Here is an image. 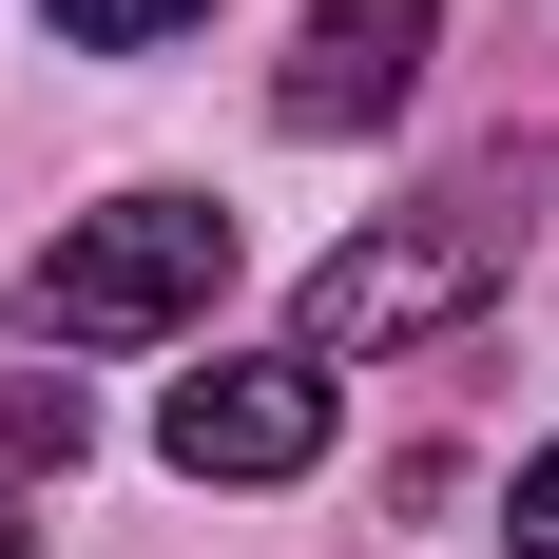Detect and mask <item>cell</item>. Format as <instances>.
<instances>
[{
	"label": "cell",
	"mask_w": 559,
	"mask_h": 559,
	"mask_svg": "<svg viewBox=\"0 0 559 559\" xmlns=\"http://www.w3.org/2000/svg\"><path fill=\"white\" fill-rule=\"evenodd\" d=\"M521 213H540V174H444L425 213H386V231H347L329 271L289 289V347L309 367H386V347H425V329H483L502 309V271H521Z\"/></svg>",
	"instance_id": "obj_1"
},
{
	"label": "cell",
	"mask_w": 559,
	"mask_h": 559,
	"mask_svg": "<svg viewBox=\"0 0 559 559\" xmlns=\"http://www.w3.org/2000/svg\"><path fill=\"white\" fill-rule=\"evenodd\" d=\"M213 289H231V213H213V193H97V213L39 231L20 329H39V347H174Z\"/></svg>",
	"instance_id": "obj_2"
},
{
	"label": "cell",
	"mask_w": 559,
	"mask_h": 559,
	"mask_svg": "<svg viewBox=\"0 0 559 559\" xmlns=\"http://www.w3.org/2000/svg\"><path fill=\"white\" fill-rule=\"evenodd\" d=\"M155 463H174V483H309V463H329V367H309V347H231V367H174Z\"/></svg>",
	"instance_id": "obj_3"
},
{
	"label": "cell",
	"mask_w": 559,
	"mask_h": 559,
	"mask_svg": "<svg viewBox=\"0 0 559 559\" xmlns=\"http://www.w3.org/2000/svg\"><path fill=\"white\" fill-rule=\"evenodd\" d=\"M444 58V0H309L289 20V78H271V135H386Z\"/></svg>",
	"instance_id": "obj_4"
},
{
	"label": "cell",
	"mask_w": 559,
	"mask_h": 559,
	"mask_svg": "<svg viewBox=\"0 0 559 559\" xmlns=\"http://www.w3.org/2000/svg\"><path fill=\"white\" fill-rule=\"evenodd\" d=\"M78 444H97L78 367H0V463H58V483H78Z\"/></svg>",
	"instance_id": "obj_5"
},
{
	"label": "cell",
	"mask_w": 559,
	"mask_h": 559,
	"mask_svg": "<svg viewBox=\"0 0 559 559\" xmlns=\"http://www.w3.org/2000/svg\"><path fill=\"white\" fill-rule=\"evenodd\" d=\"M193 20H213V0H58L78 58H155V39H193Z\"/></svg>",
	"instance_id": "obj_6"
},
{
	"label": "cell",
	"mask_w": 559,
	"mask_h": 559,
	"mask_svg": "<svg viewBox=\"0 0 559 559\" xmlns=\"http://www.w3.org/2000/svg\"><path fill=\"white\" fill-rule=\"evenodd\" d=\"M502 540H521V559H559V444L521 463V502H502Z\"/></svg>",
	"instance_id": "obj_7"
},
{
	"label": "cell",
	"mask_w": 559,
	"mask_h": 559,
	"mask_svg": "<svg viewBox=\"0 0 559 559\" xmlns=\"http://www.w3.org/2000/svg\"><path fill=\"white\" fill-rule=\"evenodd\" d=\"M0 559H39V521H20V502H0Z\"/></svg>",
	"instance_id": "obj_8"
}]
</instances>
